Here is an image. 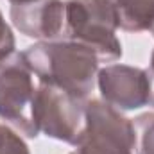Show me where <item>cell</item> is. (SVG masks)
Masks as SVG:
<instances>
[{"label":"cell","instance_id":"6","mask_svg":"<svg viewBox=\"0 0 154 154\" xmlns=\"http://www.w3.org/2000/svg\"><path fill=\"white\" fill-rule=\"evenodd\" d=\"M104 102L118 111H133L152 100V81L147 70L129 65H108L97 74Z\"/></svg>","mask_w":154,"mask_h":154},{"label":"cell","instance_id":"11","mask_svg":"<svg viewBox=\"0 0 154 154\" xmlns=\"http://www.w3.org/2000/svg\"><path fill=\"white\" fill-rule=\"evenodd\" d=\"M14 36H13V31L11 27L5 23L4 20V14L0 11V56L2 54H7V52H13L14 50Z\"/></svg>","mask_w":154,"mask_h":154},{"label":"cell","instance_id":"3","mask_svg":"<svg viewBox=\"0 0 154 154\" xmlns=\"http://www.w3.org/2000/svg\"><path fill=\"white\" fill-rule=\"evenodd\" d=\"M32 75L23 52L13 50L0 56V118L27 138L39 134L32 118L36 93Z\"/></svg>","mask_w":154,"mask_h":154},{"label":"cell","instance_id":"5","mask_svg":"<svg viewBox=\"0 0 154 154\" xmlns=\"http://www.w3.org/2000/svg\"><path fill=\"white\" fill-rule=\"evenodd\" d=\"M75 147L70 154H133L134 124L108 102L91 99L86 102L84 129Z\"/></svg>","mask_w":154,"mask_h":154},{"label":"cell","instance_id":"1","mask_svg":"<svg viewBox=\"0 0 154 154\" xmlns=\"http://www.w3.org/2000/svg\"><path fill=\"white\" fill-rule=\"evenodd\" d=\"M23 57L39 82L63 88L81 99L91 93L100 63L93 50L72 39L38 41L23 52Z\"/></svg>","mask_w":154,"mask_h":154},{"label":"cell","instance_id":"9","mask_svg":"<svg viewBox=\"0 0 154 154\" xmlns=\"http://www.w3.org/2000/svg\"><path fill=\"white\" fill-rule=\"evenodd\" d=\"M136 145L140 154H154V113H143L134 118Z\"/></svg>","mask_w":154,"mask_h":154},{"label":"cell","instance_id":"4","mask_svg":"<svg viewBox=\"0 0 154 154\" xmlns=\"http://www.w3.org/2000/svg\"><path fill=\"white\" fill-rule=\"evenodd\" d=\"M86 102L63 88L39 82L32 106L34 124L45 136L77 145L84 129Z\"/></svg>","mask_w":154,"mask_h":154},{"label":"cell","instance_id":"13","mask_svg":"<svg viewBox=\"0 0 154 154\" xmlns=\"http://www.w3.org/2000/svg\"><path fill=\"white\" fill-rule=\"evenodd\" d=\"M151 72L154 75V50H152V56H151Z\"/></svg>","mask_w":154,"mask_h":154},{"label":"cell","instance_id":"10","mask_svg":"<svg viewBox=\"0 0 154 154\" xmlns=\"http://www.w3.org/2000/svg\"><path fill=\"white\" fill-rule=\"evenodd\" d=\"M0 154H31V151L20 134L0 124Z\"/></svg>","mask_w":154,"mask_h":154},{"label":"cell","instance_id":"14","mask_svg":"<svg viewBox=\"0 0 154 154\" xmlns=\"http://www.w3.org/2000/svg\"><path fill=\"white\" fill-rule=\"evenodd\" d=\"M151 32H152V36H154V25H152V27H151Z\"/></svg>","mask_w":154,"mask_h":154},{"label":"cell","instance_id":"12","mask_svg":"<svg viewBox=\"0 0 154 154\" xmlns=\"http://www.w3.org/2000/svg\"><path fill=\"white\" fill-rule=\"evenodd\" d=\"M13 5H20V4H29V2H36V0H9Z\"/></svg>","mask_w":154,"mask_h":154},{"label":"cell","instance_id":"8","mask_svg":"<svg viewBox=\"0 0 154 154\" xmlns=\"http://www.w3.org/2000/svg\"><path fill=\"white\" fill-rule=\"evenodd\" d=\"M115 7L118 27L127 32L151 31L154 25V0H109Z\"/></svg>","mask_w":154,"mask_h":154},{"label":"cell","instance_id":"7","mask_svg":"<svg viewBox=\"0 0 154 154\" xmlns=\"http://www.w3.org/2000/svg\"><path fill=\"white\" fill-rule=\"evenodd\" d=\"M13 25L25 36L50 41L57 38L65 25V2L36 0L11 7Z\"/></svg>","mask_w":154,"mask_h":154},{"label":"cell","instance_id":"2","mask_svg":"<svg viewBox=\"0 0 154 154\" xmlns=\"http://www.w3.org/2000/svg\"><path fill=\"white\" fill-rule=\"evenodd\" d=\"M65 23L68 39L93 50L99 61L122 57V43L116 38L118 18L109 0L65 2Z\"/></svg>","mask_w":154,"mask_h":154}]
</instances>
